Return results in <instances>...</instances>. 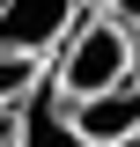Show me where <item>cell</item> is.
Returning <instances> with one entry per match:
<instances>
[{
  "label": "cell",
  "instance_id": "5b68a950",
  "mask_svg": "<svg viewBox=\"0 0 140 147\" xmlns=\"http://www.w3.org/2000/svg\"><path fill=\"white\" fill-rule=\"evenodd\" d=\"M37 74H44V59H30V52H0V110L22 103V88H30Z\"/></svg>",
  "mask_w": 140,
  "mask_h": 147
},
{
  "label": "cell",
  "instance_id": "6da1fadb",
  "mask_svg": "<svg viewBox=\"0 0 140 147\" xmlns=\"http://www.w3.org/2000/svg\"><path fill=\"white\" fill-rule=\"evenodd\" d=\"M125 74H140V37L125 30V22H111L103 7H96V15L74 7V22L59 30L52 52H44L52 96L59 103H81V96H96V88H118Z\"/></svg>",
  "mask_w": 140,
  "mask_h": 147
},
{
  "label": "cell",
  "instance_id": "8992f818",
  "mask_svg": "<svg viewBox=\"0 0 140 147\" xmlns=\"http://www.w3.org/2000/svg\"><path fill=\"white\" fill-rule=\"evenodd\" d=\"M103 15H111V22H125V30H133V37H140V0H111Z\"/></svg>",
  "mask_w": 140,
  "mask_h": 147
},
{
  "label": "cell",
  "instance_id": "277c9868",
  "mask_svg": "<svg viewBox=\"0 0 140 147\" xmlns=\"http://www.w3.org/2000/svg\"><path fill=\"white\" fill-rule=\"evenodd\" d=\"M67 110H74V132H81L88 147L118 140V132H140V74H125L118 88H96V96H81V103H67Z\"/></svg>",
  "mask_w": 140,
  "mask_h": 147
},
{
  "label": "cell",
  "instance_id": "52a82bcc",
  "mask_svg": "<svg viewBox=\"0 0 140 147\" xmlns=\"http://www.w3.org/2000/svg\"><path fill=\"white\" fill-rule=\"evenodd\" d=\"M0 147H15V103L0 110Z\"/></svg>",
  "mask_w": 140,
  "mask_h": 147
},
{
  "label": "cell",
  "instance_id": "7a4b0ae2",
  "mask_svg": "<svg viewBox=\"0 0 140 147\" xmlns=\"http://www.w3.org/2000/svg\"><path fill=\"white\" fill-rule=\"evenodd\" d=\"M67 22H74V0H0V52L44 59Z\"/></svg>",
  "mask_w": 140,
  "mask_h": 147
},
{
  "label": "cell",
  "instance_id": "3957f363",
  "mask_svg": "<svg viewBox=\"0 0 140 147\" xmlns=\"http://www.w3.org/2000/svg\"><path fill=\"white\" fill-rule=\"evenodd\" d=\"M15 147H88L81 132H74V110L52 96L44 74H37L30 88H22V103H15Z\"/></svg>",
  "mask_w": 140,
  "mask_h": 147
},
{
  "label": "cell",
  "instance_id": "9c48e42d",
  "mask_svg": "<svg viewBox=\"0 0 140 147\" xmlns=\"http://www.w3.org/2000/svg\"><path fill=\"white\" fill-rule=\"evenodd\" d=\"M74 7H88V15H96V7H111V0H74Z\"/></svg>",
  "mask_w": 140,
  "mask_h": 147
},
{
  "label": "cell",
  "instance_id": "ba28073f",
  "mask_svg": "<svg viewBox=\"0 0 140 147\" xmlns=\"http://www.w3.org/2000/svg\"><path fill=\"white\" fill-rule=\"evenodd\" d=\"M96 147H140V132H118V140H96Z\"/></svg>",
  "mask_w": 140,
  "mask_h": 147
}]
</instances>
